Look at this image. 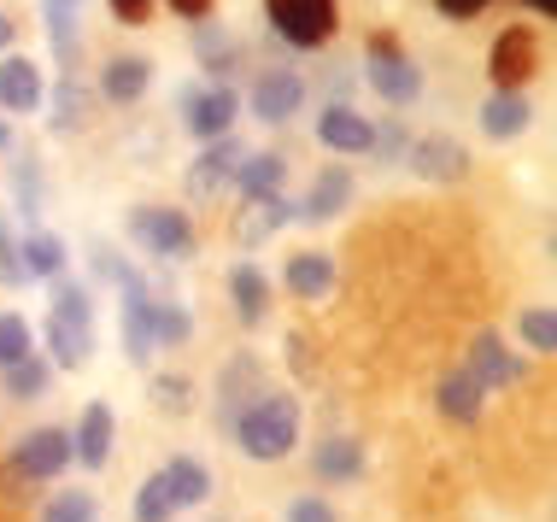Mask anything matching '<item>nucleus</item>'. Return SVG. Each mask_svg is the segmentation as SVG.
<instances>
[{
  "instance_id": "obj_2",
  "label": "nucleus",
  "mask_w": 557,
  "mask_h": 522,
  "mask_svg": "<svg viewBox=\"0 0 557 522\" xmlns=\"http://www.w3.org/2000/svg\"><path fill=\"white\" fill-rule=\"evenodd\" d=\"M129 235H135V247H147L153 259H188L194 252V223L183 212H171V206H135Z\"/></svg>"
},
{
  "instance_id": "obj_31",
  "label": "nucleus",
  "mask_w": 557,
  "mask_h": 522,
  "mask_svg": "<svg viewBox=\"0 0 557 522\" xmlns=\"http://www.w3.org/2000/svg\"><path fill=\"white\" fill-rule=\"evenodd\" d=\"M48 36H53V53H59V65H65V77H71V65H77V12L48 0Z\"/></svg>"
},
{
  "instance_id": "obj_28",
  "label": "nucleus",
  "mask_w": 557,
  "mask_h": 522,
  "mask_svg": "<svg viewBox=\"0 0 557 522\" xmlns=\"http://www.w3.org/2000/svg\"><path fill=\"white\" fill-rule=\"evenodd\" d=\"M230 294H235V311H240V323H259L264 311H270V282L259 276V264H235V276H230Z\"/></svg>"
},
{
  "instance_id": "obj_1",
  "label": "nucleus",
  "mask_w": 557,
  "mask_h": 522,
  "mask_svg": "<svg viewBox=\"0 0 557 522\" xmlns=\"http://www.w3.org/2000/svg\"><path fill=\"white\" fill-rule=\"evenodd\" d=\"M230 435L240 440V452H247V458L276 464V458H288L294 440H299V399H288V394H259L247 411H240V423L230 428Z\"/></svg>"
},
{
  "instance_id": "obj_25",
  "label": "nucleus",
  "mask_w": 557,
  "mask_h": 522,
  "mask_svg": "<svg viewBox=\"0 0 557 522\" xmlns=\"http://www.w3.org/2000/svg\"><path fill=\"white\" fill-rule=\"evenodd\" d=\"M288 288L299 300H323L329 288H335V264H329V252H294L288 259Z\"/></svg>"
},
{
  "instance_id": "obj_42",
  "label": "nucleus",
  "mask_w": 557,
  "mask_h": 522,
  "mask_svg": "<svg viewBox=\"0 0 557 522\" xmlns=\"http://www.w3.org/2000/svg\"><path fill=\"white\" fill-rule=\"evenodd\" d=\"M153 399H159L171 417H183V411H188V382H183V376H159V382H153Z\"/></svg>"
},
{
  "instance_id": "obj_22",
  "label": "nucleus",
  "mask_w": 557,
  "mask_h": 522,
  "mask_svg": "<svg viewBox=\"0 0 557 522\" xmlns=\"http://www.w3.org/2000/svg\"><path fill=\"white\" fill-rule=\"evenodd\" d=\"M147 83H153V65H147L141 53H124L107 65V77H100V88H107V100H117V107H129V100L147 95Z\"/></svg>"
},
{
  "instance_id": "obj_24",
  "label": "nucleus",
  "mask_w": 557,
  "mask_h": 522,
  "mask_svg": "<svg viewBox=\"0 0 557 522\" xmlns=\"http://www.w3.org/2000/svg\"><path fill=\"white\" fill-rule=\"evenodd\" d=\"M282 176H288V165H282L276 153H247L235 165V183L247 200H270V194H282Z\"/></svg>"
},
{
  "instance_id": "obj_34",
  "label": "nucleus",
  "mask_w": 557,
  "mask_h": 522,
  "mask_svg": "<svg viewBox=\"0 0 557 522\" xmlns=\"http://www.w3.org/2000/svg\"><path fill=\"white\" fill-rule=\"evenodd\" d=\"M95 517H100V505H95V494H83V487L59 494L48 511H41V522H95Z\"/></svg>"
},
{
  "instance_id": "obj_33",
  "label": "nucleus",
  "mask_w": 557,
  "mask_h": 522,
  "mask_svg": "<svg viewBox=\"0 0 557 522\" xmlns=\"http://www.w3.org/2000/svg\"><path fill=\"white\" fill-rule=\"evenodd\" d=\"M176 517V499L164 487V475H147L141 494H135V522H171Z\"/></svg>"
},
{
  "instance_id": "obj_7",
  "label": "nucleus",
  "mask_w": 557,
  "mask_h": 522,
  "mask_svg": "<svg viewBox=\"0 0 557 522\" xmlns=\"http://www.w3.org/2000/svg\"><path fill=\"white\" fill-rule=\"evenodd\" d=\"M259 394H264V370H259V358H252V352L230 358V364H223V376H218V423H223V428H235V423H240V411H247Z\"/></svg>"
},
{
  "instance_id": "obj_44",
  "label": "nucleus",
  "mask_w": 557,
  "mask_h": 522,
  "mask_svg": "<svg viewBox=\"0 0 557 522\" xmlns=\"http://www.w3.org/2000/svg\"><path fill=\"white\" fill-rule=\"evenodd\" d=\"M147 7H153V0H112V12H117V18H129V24H141Z\"/></svg>"
},
{
  "instance_id": "obj_37",
  "label": "nucleus",
  "mask_w": 557,
  "mask_h": 522,
  "mask_svg": "<svg viewBox=\"0 0 557 522\" xmlns=\"http://www.w3.org/2000/svg\"><path fill=\"white\" fill-rule=\"evenodd\" d=\"M522 340H529L534 352H557V318L546 306L540 311H522Z\"/></svg>"
},
{
  "instance_id": "obj_26",
  "label": "nucleus",
  "mask_w": 557,
  "mask_h": 522,
  "mask_svg": "<svg viewBox=\"0 0 557 522\" xmlns=\"http://www.w3.org/2000/svg\"><path fill=\"white\" fill-rule=\"evenodd\" d=\"M529 100L522 95H493L487 107H481V129H487L493 141H510V136H522V129H529Z\"/></svg>"
},
{
  "instance_id": "obj_5",
  "label": "nucleus",
  "mask_w": 557,
  "mask_h": 522,
  "mask_svg": "<svg viewBox=\"0 0 557 522\" xmlns=\"http://www.w3.org/2000/svg\"><path fill=\"white\" fill-rule=\"evenodd\" d=\"M540 71V41L529 24H510L499 41H493V59H487V77L499 83V95H517L522 83H529Z\"/></svg>"
},
{
  "instance_id": "obj_43",
  "label": "nucleus",
  "mask_w": 557,
  "mask_h": 522,
  "mask_svg": "<svg viewBox=\"0 0 557 522\" xmlns=\"http://www.w3.org/2000/svg\"><path fill=\"white\" fill-rule=\"evenodd\" d=\"M288 522H341V517L329 511V499H318V494H299V499L288 505Z\"/></svg>"
},
{
  "instance_id": "obj_17",
  "label": "nucleus",
  "mask_w": 557,
  "mask_h": 522,
  "mask_svg": "<svg viewBox=\"0 0 557 522\" xmlns=\"http://www.w3.org/2000/svg\"><path fill=\"white\" fill-rule=\"evenodd\" d=\"M288 217H299V206H288L282 194H270V200H247V217L235 223V241H240V247L270 241V235H276Z\"/></svg>"
},
{
  "instance_id": "obj_19",
  "label": "nucleus",
  "mask_w": 557,
  "mask_h": 522,
  "mask_svg": "<svg viewBox=\"0 0 557 522\" xmlns=\"http://www.w3.org/2000/svg\"><path fill=\"white\" fill-rule=\"evenodd\" d=\"M0 107L7 112H36L41 107V71L29 59H7L0 65Z\"/></svg>"
},
{
  "instance_id": "obj_50",
  "label": "nucleus",
  "mask_w": 557,
  "mask_h": 522,
  "mask_svg": "<svg viewBox=\"0 0 557 522\" xmlns=\"http://www.w3.org/2000/svg\"><path fill=\"white\" fill-rule=\"evenodd\" d=\"M53 7H71V12H77V7H83V0H53Z\"/></svg>"
},
{
  "instance_id": "obj_14",
  "label": "nucleus",
  "mask_w": 557,
  "mask_h": 522,
  "mask_svg": "<svg viewBox=\"0 0 557 522\" xmlns=\"http://www.w3.org/2000/svg\"><path fill=\"white\" fill-rule=\"evenodd\" d=\"M71 458H77L83 470H107V458H112V411L107 406L83 411L77 435H71Z\"/></svg>"
},
{
  "instance_id": "obj_21",
  "label": "nucleus",
  "mask_w": 557,
  "mask_h": 522,
  "mask_svg": "<svg viewBox=\"0 0 557 522\" xmlns=\"http://www.w3.org/2000/svg\"><path fill=\"white\" fill-rule=\"evenodd\" d=\"M159 475H164V487H171L176 511H188V505H206V499H212V475H206L200 458H171V464H164Z\"/></svg>"
},
{
  "instance_id": "obj_45",
  "label": "nucleus",
  "mask_w": 557,
  "mask_h": 522,
  "mask_svg": "<svg viewBox=\"0 0 557 522\" xmlns=\"http://www.w3.org/2000/svg\"><path fill=\"white\" fill-rule=\"evenodd\" d=\"M183 18H212V0H171Z\"/></svg>"
},
{
  "instance_id": "obj_6",
  "label": "nucleus",
  "mask_w": 557,
  "mask_h": 522,
  "mask_svg": "<svg viewBox=\"0 0 557 522\" xmlns=\"http://www.w3.org/2000/svg\"><path fill=\"white\" fill-rule=\"evenodd\" d=\"M183 112H188V129L200 141H223V136H230V124H235V112H240V100H235L230 83H212V88H188Z\"/></svg>"
},
{
  "instance_id": "obj_9",
  "label": "nucleus",
  "mask_w": 557,
  "mask_h": 522,
  "mask_svg": "<svg viewBox=\"0 0 557 522\" xmlns=\"http://www.w3.org/2000/svg\"><path fill=\"white\" fill-rule=\"evenodd\" d=\"M117 288H124V306H117L124 311V347L135 364H147L153 358V288L141 282V271H129Z\"/></svg>"
},
{
  "instance_id": "obj_3",
  "label": "nucleus",
  "mask_w": 557,
  "mask_h": 522,
  "mask_svg": "<svg viewBox=\"0 0 557 522\" xmlns=\"http://www.w3.org/2000/svg\"><path fill=\"white\" fill-rule=\"evenodd\" d=\"M270 24L288 48H323L335 36V0H270Z\"/></svg>"
},
{
  "instance_id": "obj_47",
  "label": "nucleus",
  "mask_w": 557,
  "mask_h": 522,
  "mask_svg": "<svg viewBox=\"0 0 557 522\" xmlns=\"http://www.w3.org/2000/svg\"><path fill=\"white\" fill-rule=\"evenodd\" d=\"M12 36H18V24H12V18H7V12H0V53H7V48H12Z\"/></svg>"
},
{
  "instance_id": "obj_20",
  "label": "nucleus",
  "mask_w": 557,
  "mask_h": 522,
  "mask_svg": "<svg viewBox=\"0 0 557 522\" xmlns=\"http://www.w3.org/2000/svg\"><path fill=\"white\" fill-rule=\"evenodd\" d=\"M18 264H24V276H48V282H59V276H65V241H59V235H48V229H24Z\"/></svg>"
},
{
  "instance_id": "obj_35",
  "label": "nucleus",
  "mask_w": 557,
  "mask_h": 522,
  "mask_svg": "<svg viewBox=\"0 0 557 522\" xmlns=\"http://www.w3.org/2000/svg\"><path fill=\"white\" fill-rule=\"evenodd\" d=\"M53 318H83V323H95V300H88L83 282H65V276L53 282Z\"/></svg>"
},
{
  "instance_id": "obj_41",
  "label": "nucleus",
  "mask_w": 557,
  "mask_h": 522,
  "mask_svg": "<svg viewBox=\"0 0 557 522\" xmlns=\"http://www.w3.org/2000/svg\"><path fill=\"white\" fill-rule=\"evenodd\" d=\"M0 282H7V288H18V282H24V264H18V241H12L7 217H0Z\"/></svg>"
},
{
  "instance_id": "obj_36",
  "label": "nucleus",
  "mask_w": 557,
  "mask_h": 522,
  "mask_svg": "<svg viewBox=\"0 0 557 522\" xmlns=\"http://www.w3.org/2000/svg\"><path fill=\"white\" fill-rule=\"evenodd\" d=\"M29 358V323L24 318H0V370H12V364H24Z\"/></svg>"
},
{
  "instance_id": "obj_15",
  "label": "nucleus",
  "mask_w": 557,
  "mask_h": 522,
  "mask_svg": "<svg viewBox=\"0 0 557 522\" xmlns=\"http://www.w3.org/2000/svg\"><path fill=\"white\" fill-rule=\"evenodd\" d=\"M470 376L481 382V394H487V387H510V382H517V376H522V364L505 352V340H499V335H475Z\"/></svg>"
},
{
  "instance_id": "obj_29",
  "label": "nucleus",
  "mask_w": 557,
  "mask_h": 522,
  "mask_svg": "<svg viewBox=\"0 0 557 522\" xmlns=\"http://www.w3.org/2000/svg\"><path fill=\"white\" fill-rule=\"evenodd\" d=\"M194 53L206 59V71H212L218 83H223V77H230V71H235V41L223 36L218 24H200V36H194Z\"/></svg>"
},
{
  "instance_id": "obj_38",
  "label": "nucleus",
  "mask_w": 557,
  "mask_h": 522,
  "mask_svg": "<svg viewBox=\"0 0 557 522\" xmlns=\"http://www.w3.org/2000/svg\"><path fill=\"white\" fill-rule=\"evenodd\" d=\"M18 206H24V223L36 229V217H41V171H36V159L18 165Z\"/></svg>"
},
{
  "instance_id": "obj_32",
  "label": "nucleus",
  "mask_w": 557,
  "mask_h": 522,
  "mask_svg": "<svg viewBox=\"0 0 557 522\" xmlns=\"http://www.w3.org/2000/svg\"><path fill=\"white\" fill-rule=\"evenodd\" d=\"M194 335V318L171 300H153V347H183Z\"/></svg>"
},
{
  "instance_id": "obj_13",
  "label": "nucleus",
  "mask_w": 557,
  "mask_h": 522,
  "mask_svg": "<svg viewBox=\"0 0 557 522\" xmlns=\"http://www.w3.org/2000/svg\"><path fill=\"white\" fill-rule=\"evenodd\" d=\"M411 153V165L429 176V183H458L463 171H470V153H463L458 141H446V136H423V141H411L405 147Z\"/></svg>"
},
{
  "instance_id": "obj_18",
  "label": "nucleus",
  "mask_w": 557,
  "mask_h": 522,
  "mask_svg": "<svg viewBox=\"0 0 557 522\" xmlns=\"http://www.w3.org/2000/svg\"><path fill=\"white\" fill-rule=\"evenodd\" d=\"M48 347L65 370H83L88 352H95V323L83 318H48Z\"/></svg>"
},
{
  "instance_id": "obj_30",
  "label": "nucleus",
  "mask_w": 557,
  "mask_h": 522,
  "mask_svg": "<svg viewBox=\"0 0 557 522\" xmlns=\"http://www.w3.org/2000/svg\"><path fill=\"white\" fill-rule=\"evenodd\" d=\"M0 382H7V394H12V399H41V394H48V364H41V358L29 352L24 364L0 370Z\"/></svg>"
},
{
  "instance_id": "obj_27",
  "label": "nucleus",
  "mask_w": 557,
  "mask_h": 522,
  "mask_svg": "<svg viewBox=\"0 0 557 522\" xmlns=\"http://www.w3.org/2000/svg\"><path fill=\"white\" fill-rule=\"evenodd\" d=\"M481 399H487V394H481V382L470 376V370H451V376L441 382V411L451 417V423H475Z\"/></svg>"
},
{
  "instance_id": "obj_4",
  "label": "nucleus",
  "mask_w": 557,
  "mask_h": 522,
  "mask_svg": "<svg viewBox=\"0 0 557 522\" xmlns=\"http://www.w3.org/2000/svg\"><path fill=\"white\" fill-rule=\"evenodd\" d=\"M370 88L387 100V107H411V100L423 95V77H417V65L399 53L394 36H375L370 41Z\"/></svg>"
},
{
  "instance_id": "obj_49",
  "label": "nucleus",
  "mask_w": 557,
  "mask_h": 522,
  "mask_svg": "<svg viewBox=\"0 0 557 522\" xmlns=\"http://www.w3.org/2000/svg\"><path fill=\"white\" fill-rule=\"evenodd\" d=\"M7 147H12V129H7V124H0V153H7Z\"/></svg>"
},
{
  "instance_id": "obj_39",
  "label": "nucleus",
  "mask_w": 557,
  "mask_h": 522,
  "mask_svg": "<svg viewBox=\"0 0 557 522\" xmlns=\"http://www.w3.org/2000/svg\"><path fill=\"white\" fill-rule=\"evenodd\" d=\"M83 112H88L83 88L65 77V88H59V95H53V129H71V124H83Z\"/></svg>"
},
{
  "instance_id": "obj_10",
  "label": "nucleus",
  "mask_w": 557,
  "mask_h": 522,
  "mask_svg": "<svg viewBox=\"0 0 557 522\" xmlns=\"http://www.w3.org/2000/svg\"><path fill=\"white\" fill-rule=\"evenodd\" d=\"M65 464H71V435L65 428H36V435H24L18 452H12V470L29 475V482H53Z\"/></svg>"
},
{
  "instance_id": "obj_40",
  "label": "nucleus",
  "mask_w": 557,
  "mask_h": 522,
  "mask_svg": "<svg viewBox=\"0 0 557 522\" xmlns=\"http://www.w3.org/2000/svg\"><path fill=\"white\" fill-rule=\"evenodd\" d=\"M405 147H411V136H405V124H399V117H387L382 129H370V153H382V159H399Z\"/></svg>"
},
{
  "instance_id": "obj_48",
  "label": "nucleus",
  "mask_w": 557,
  "mask_h": 522,
  "mask_svg": "<svg viewBox=\"0 0 557 522\" xmlns=\"http://www.w3.org/2000/svg\"><path fill=\"white\" fill-rule=\"evenodd\" d=\"M529 7L540 12V18H552V12H557V0H529Z\"/></svg>"
},
{
  "instance_id": "obj_8",
  "label": "nucleus",
  "mask_w": 557,
  "mask_h": 522,
  "mask_svg": "<svg viewBox=\"0 0 557 522\" xmlns=\"http://www.w3.org/2000/svg\"><path fill=\"white\" fill-rule=\"evenodd\" d=\"M299 107H306V77H299V71H282V65L259 71V83H252V112H259V124H282V117H294Z\"/></svg>"
},
{
  "instance_id": "obj_11",
  "label": "nucleus",
  "mask_w": 557,
  "mask_h": 522,
  "mask_svg": "<svg viewBox=\"0 0 557 522\" xmlns=\"http://www.w3.org/2000/svg\"><path fill=\"white\" fill-rule=\"evenodd\" d=\"M240 159H247V147H240L235 136L206 141V153L194 159V171H188V188L200 194V200H206V194H218L223 183H235V165H240Z\"/></svg>"
},
{
  "instance_id": "obj_46",
  "label": "nucleus",
  "mask_w": 557,
  "mask_h": 522,
  "mask_svg": "<svg viewBox=\"0 0 557 522\" xmlns=\"http://www.w3.org/2000/svg\"><path fill=\"white\" fill-rule=\"evenodd\" d=\"M441 7L451 12V18H470V12H481V7H487V0H441Z\"/></svg>"
},
{
  "instance_id": "obj_16",
  "label": "nucleus",
  "mask_w": 557,
  "mask_h": 522,
  "mask_svg": "<svg viewBox=\"0 0 557 522\" xmlns=\"http://www.w3.org/2000/svg\"><path fill=\"white\" fill-rule=\"evenodd\" d=\"M346 200H352V171H346V165H329V171L318 176V183H311L306 206H299V217L329 223L335 212H346Z\"/></svg>"
},
{
  "instance_id": "obj_12",
  "label": "nucleus",
  "mask_w": 557,
  "mask_h": 522,
  "mask_svg": "<svg viewBox=\"0 0 557 522\" xmlns=\"http://www.w3.org/2000/svg\"><path fill=\"white\" fill-rule=\"evenodd\" d=\"M370 117H358L346 100H335V107H323L318 117V141L323 147H335V153H370Z\"/></svg>"
},
{
  "instance_id": "obj_23",
  "label": "nucleus",
  "mask_w": 557,
  "mask_h": 522,
  "mask_svg": "<svg viewBox=\"0 0 557 522\" xmlns=\"http://www.w3.org/2000/svg\"><path fill=\"white\" fill-rule=\"evenodd\" d=\"M311 470H318L323 482H352V475L364 470V446L346 440V435H329L318 452H311Z\"/></svg>"
}]
</instances>
